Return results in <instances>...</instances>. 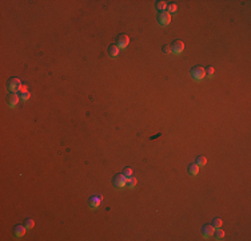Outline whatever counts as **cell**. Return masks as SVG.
Instances as JSON below:
<instances>
[{"label":"cell","mask_w":251,"mask_h":241,"mask_svg":"<svg viewBox=\"0 0 251 241\" xmlns=\"http://www.w3.org/2000/svg\"><path fill=\"white\" fill-rule=\"evenodd\" d=\"M163 52L164 54H171V47L168 44H164L163 46Z\"/></svg>","instance_id":"7402d4cb"},{"label":"cell","mask_w":251,"mask_h":241,"mask_svg":"<svg viewBox=\"0 0 251 241\" xmlns=\"http://www.w3.org/2000/svg\"><path fill=\"white\" fill-rule=\"evenodd\" d=\"M187 171H188V174H191V176H197L198 171H199V166H198L197 163H190V165L187 166Z\"/></svg>","instance_id":"7c38bea8"},{"label":"cell","mask_w":251,"mask_h":241,"mask_svg":"<svg viewBox=\"0 0 251 241\" xmlns=\"http://www.w3.org/2000/svg\"><path fill=\"white\" fill-rule=\"evenodd\" d=\"M212 236L215 237V240H222L223 237H225V232H223L220 228H218L214 231V234H212Z\"/></svg>","instance_id":"9a60e30c"},{"label":"cell","mask_w":251,"mask_h":241,"mask_svg":"<svg viewBox=\"0 0 251 241\" xmlns=\"http://www.w3.org/2000/svg\"><path fill=\"white\" fill-rule=\"evenodd\" d=\"M118 54H119V47H118L116 44H111V46L108 47V55L111 58H116Z\"/></svg>","instance_id":"8fae6325"},{"label":"cell","mask_w":251,"mask_h":241,"mask_svg":"<svg viewBox=\"0 0 251 241\" xmlns=\"http://www.w3.org/2000/svg\"><path fill=\"white\" fill-rule=\"evenodd\" d=\"M29 96H31V94H29V91H27V93H21L19 94V98H20V101H28Z\"/></svg>","instance_id":"d6986e66"},{"label":"cell","mask_w":251,"mask_h":241,"mask_svg":"<svg viewBox=\"0 0 251 241\" xmlns=\"http://www.w3.org/2000/svg\"><path fill=\"white\" fill-rule=\"evenodd\" d=\"M214 73H215V70H214V67H208L207 70H206V74H208L210 76L211 75H214Z\"/></svg>","instance_id":"cb8c5ba5"},{"label":"cell","mask_w":251,"mask_h":241,"mask_svg":"<svg viewBox=\"0 0 251 241\" xmlns=\"http://www.w3.org/2000/svg\"><path fill=\"white\" fill-rule=\"evenodd\" d=\"M19 101H20V98H19V95L15 93H11L10 95L7 96V103L10 107H15L16 105L19 103Z\"/></svg>","instance_id":"ba28073f"},{"label":"cell","mask_w":251,"mask_h":241,"mask_svg":"<svg viewBox=\"0 0 251 241\" xmlns=\"http://www.w3.org/2000/svg\"><path fill=\"white\" fill-rule=\"evenodd\" d=\"M21 87V82L19 78H16V76H12V78L8 79L7 82V88L11 91V93H19V90H20Z\"/></svg>","instance_id":"6da1fadb"},{"label":"cell","mask_w":251,"mask_h":241,"mask_svg":"<svg viewBox=\"0 0 251 241\" xmlns=\"http://www.w3.org/2000/svg\"><path fill=\"white\" fill-rule=\"evenodd\" d=\"M130 43V38L127 34H119V36H118L116 39V46L119 47V48H126L127 46H128Z\"/></svg>","instance_id":"8992f818"},{"label":"cell","mask_w":251,"mask_h":241,"mask_svg":"<svg viewBox=\"0 0 251 241\" xmlns=\"http://www.w3.org/2000/svg\"><path fill=\"white\" fill-rule=\"evenodd\" d=\"M112 184H114L115 188H124L127 184V178L123 174H115V177L112 178Z\"/></svg>","instance_id":"277c9868"},{"label":"cell","mask_w":251,"mask_h":241,"mask_svg":"<svg viewBox=\"0 0 251 241\" xmlns=\"http://www.w3.org/2000/svg\"><path fill=\"white\" fill-rule=\"evenodd\" d=\"M211 225L214 226L215 229L222 228V220H220V218H214V221H212V224H211Z\"/></svg>","instance_id":"ac0fdd59"},{"label":"cell","mask_w":251,"mask_h":241,"mask_svg":"<svg viewBox=\"0 0 251 241\" xmlns=\"http://www.w3.org/2000/svg\"><path fill=\"white\" fill-rule=\"evenodd\" d=\"M171 52L172 54H175V55H178V54H180V52H183V50H184V43L182 40H174L172 43H171Z\"/></svg>","instance_id":"5b68a950"},{"label":"cell","mask_w":251,"mask_h":241,"mask_svg":"<svg viewBox=\"0 0 251 241\" xmlns=\"http://www.w3.org/2000/svg\"><path fill=\"white\" fill-rule=\"evenodd\" d=\"M27 91H28V87H27L26 85H21L20 90H19V94H21V93H27Z\"/></svg>","instance_id":"603a6c76"},{"label":"cell","mask_w":251,"mask_h":241,"mask_svg":"<svg viewBox=\"0 0 251 241\" xmlns=\"http://www.w3.org/2000/svg\"><path fill=\"white\" fill-rule=\"evenodd\" d=\"M195 163H197L198 166H205L206 163H207V158H206L205 156H198L197 159H195Z\"/></svg>","instance_id":"2e32d148"},{"label":"cell","mask_w":251,"mask_h":241,"mask_svg":"<svg viewBox=\"0 0 251 241\" xmlns=\"http://www.w3.org/2000/svg\"><path fill=\"white\" fill-rule=\"evenodd\" d=\"M206 76V70L202 66H194L191 68V78L194 80H202Z\"/></svg>","instance_id":"7a4b0ae2"},{"label":"cell","mask_w":251,"mask_h":241,"mask_svg":"<svg viewBox=\"0 0 251 241\" xmlns=\"http://www.w3.org/2000/svg\"><path fill=\"white\" fill-rule=\"evenodd\" d=\"M136 184H138V179L135 178V177L131 176V177H128V178H127V184H126V185L130 188V189L135 188V186H136Z\"/></svg>","instance_id":"4fadbf2b"},{"label":"cell","mask_w":251,"mask_h":241,"mask_svg":"<svg viewBox=\"0 0 251 241\" xmlns=\"http://www.w3.org/2000/svg\"><path fill=\"white\" fill-rule=\"evenodd\" d=\"M24 226H26L27 229H32L35 226V221L32 220V218H27V220L24 221Z\"/></svg>","instance_id":"e0dca14e"},{"label":"cell","mask_w":251,"mask_h":241,"mask_svg":"<svg viewBox=\"0 0 251 241\" xmlns=\"http://www.w3.org/2000/svg\"><path fill=\"white\" fill-rule=\"evenodd\" d=\"M100 202H102V197L99 194H96V196H92V197L88 200V205H90L91 209H96V208L100 205Z\"/></svg>","instance_id":"9c48e42d"},{"label":"cell","mask_w":251,"mask_h":241,"mask_svg":"<svg viewBox=\"0 0 251 241\" xmlns=\"http://www.w3.org/2000/svg\"><path fill=\"white\" fill-rule=\"evenodd\" d=\"M132 173H134V171H132V169H131V168H126L124 170H123V173H122V174L126 177V178H128V177H131V176H132Z\"/></svg>","instance_id":"ffe728a7"},{"label":"cell","mask_w":251,"mask_h":241,"mask_svg":"<svg viewBox=\"0 0 251 241\" xmlns=\"http://www.w3.org/2000/svg\"><path fill=\"white\" fill-rule=\"evenodd\" d=\"M155 7H156V10H159V11H166L167 1H164V0H159V1L155 3Z\"/></svg>","instance_id":"5bb4252c"},{"label":"cell","mask_w":251,"mask_h":241,"mask_svg":"<svg viewBox=\"0 0 251 241\" xmlns=\"http://www.w3.org/2000/svg\"><path fill=\"white\" fill-rule=\"evenodd\" d=\"M167 10H168V12H175L176 10H178V7H176V4L175 3H170V4H167Z\"/></svg>","instance_id":"44dd1931"},{"label":"cell","mask_w":251,"mask_h":241,"mask_svg":"<svg viewBox=\"0 0 251 241\" xmlns=\"http://www.w3.org/2000/svg\"><path fill=\"white\" fill-rule=\"evenodd\" d=\"M214 231H215V228L211 225V224H205V225L202 226V234H203V237H206V239H210V237L214 234Z\"/></svg>","instance_id":"52a82bcc"},{"label":"cell","mask_w":251,"mask_h":241,"mask_svg":"<svg viewBox=\"0 0 251 241\" xmlns=\"http://www.w3.org/2000/svg\"><path fill=\"white\" fill-rule=\"evenodd\" d=\"M158 23L160 26H168L171 23V13L168 11H160L158 13Z\"/></svg>","instance_id":"3957f363"},{"label":"cell","mask_w":251,"mask_h":241,"mask_svg":"<svg viewBox=\"0 0 251 241\" xmlns=\"http://www.w3.org/2000/svg\"><path fill=\"white\" fill-rule=\"evenodd\" d=\"M26 231H27V228L24 225H16L15 228H13V234L20 239V237H23L24 234H26Z\"/></svg>","instance_id":"30bf717a"}]
</instances>
